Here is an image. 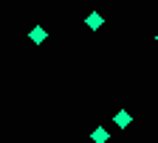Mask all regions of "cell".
Masks as SVG:
<instances>
[{
	"label": "cell",
	"instance_id": "6da1fadb",
	"mask_svg": "<svg viewBox=\"0 0 158 143\" xmlns=\"http://www.w3.org/2000/svg\"><path fill=\"white\" fill-rule=\"evenodd\" d=\"M116 124H118V126H122V129H124V126L130 124V115H127V112L122 110V112H118V115H116Z\"/></svg>",
	"mask_w": 158,
	"mask_h": 143
},
{
	"label": "cell",
	"instance_id": "7a4b0ae2",
	"mask_svg": "<svg viewBox=\"0 0 158 143\" xmlns=\"http://www.w3.org/2000/svg\"><path fill=\"white\" fill-rule=\"evenodd\" d=\"M93 140H96V143H105V140H107V129H102V126H99V129L93 132Z\"/></svg>",
	"mask_w": 158,
	"mask_h": 143
},
{
	"label": "cell",
	"instance_id": "3957f363",
	"mask_svg": "<svg viewBox=\"0 0 158 143\" xmlns=\"http://www.w3.org/2000/svg\"><path fill=\"white\" fill-rule=\"evenodd\" d=\"M88 25H90V28L96 31L99 25H102V17H99V14H90V17H88Z\"/></svg>",
	"mask_w": 158,
	"mask_h": 143
},
{
	"label": "cell",
	"instance_id": "277c9868",
	"mask_svg": "<svg viewBox=\"0 0 158 143\" xmlns=\"http://www.w3.org/2000/svg\"><path fill=\"white\" fill-rule=\"evenodd\" d=\"M31 39H34V42H43V39H45V31L43 28H34L31 31Z\"/></svg>",
	"mask_w": 158,
	"mask_h": 143
}]
</instances>
